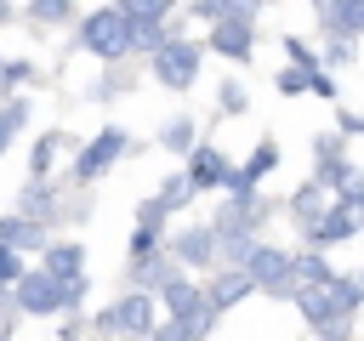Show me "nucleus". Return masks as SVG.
I'll return each mask as SVG.
<instances>
[{"mask_svg":"<svg viewBox=\"0 0 364 341\" xmlns=\"http://www.w3.org/2000/svg\"><path fill=\"white\" fill-rule=\"evenodd\" d=\"M23 114H28V108H23V102H11V108H6V114H0V153H6V148H11V125H23Z\"/></svg>","mask_w":364,"mask_h":341,"instance_id":"nucleus-24","label":"nucleus"},{"mask_svg":"<svg viewBox=\"0 0 364 341\" xmlns=\"http://www.w3.org/2000/svg\"><path fill=\"white\" fill-rule=\"evenodd\" d=\"M28 11H34L40 23H63V17H68V0H34Z\"/></svg>","mask_w":364,"mask_h":341,"instance_id":"nucleus-23","label":"nucleus"},{"mask_svg":"<svg viewBox=\"0 0 364 341\" xmlns=\"http://www.w3.org/2000/svg\"><path fill=\"white\" fill-rule=\"evenodd\" d=\"M193 193V182H165V193H159V205H176V199H188Z\"/></svg>","mask_w":364,"mask_h":341,"instance_id":"nucleus-26","label":"nucleus"},{"mask_svg":"<svg viewBox=\"0 0 364 341\" xmlns=\"http://www.w3.org/2000/svg\"><path fill=\"white\" fill-rule=\"evenodd\" d=\"M165 6H171V0H119V11H125V17H148V23H159V17H165Z\"/></svg>","mask_w":364,"mask_h":341,"instance_id":"nucleus-19","label":"nucleus"},{"mask_svg":"<svg viewBox=\"0 0 364 341\" xmlns=\"http://www.w3.org/2000/svg\"><path fill=\"white\" fill-rule=\"evenodd\" d=\"M245 273H250V284H256V290H296V284H290V256H284V250L250 244V256H245Z\"/></svg>","mask_w":364,"mask_h":341,"instance_id":"nucleus-6","label":"nucleus"},{"mask_svg":"<svg viewBox=\"0 0 364 341\" xmlns=\"http://www.w3.org/2000/svg\"><path fill=\"white\" fill-rule=\"evenodd\" d=\"M313 74H318V68H307V63H301V68H284V74H279V91H284V97L313 91Z\"/></svg>","mask_w":364,"mask_h":341,"instance_id":"nucleus-17","label":"nucleus"},{"mask_svg":"<svg viewBox=\"0 0 364 341\" xmlns=\"http://www.w3.org/2000/svg\"><path fill=\"white\" fill-rule=\"evenodd\" d=\"M28 210H51V193L46 188H28Z\"/></svg>","mask_w":364,"mask_h":341,"instance_id":"nucleus-28","label":"nucleus"},{"mask_svg":"<svg viewBox=\"0 0 364 341\" xmlns=\"http://www.w3.org/2000/svg\"><path fill=\"white\" fill-rule=\"evenodd\" d=\"M131 45H136V51H154V45H159V28H154L148 17H131Z\"/></svg>","mask_w":364,"mask_h":341,"instance_id":"nucleus-20","label":"nucleus"},{"mask_svg":"<svg viewBox=\"0 0 364 341\" xmlns=\"http://www.w3.org/2000/svg\"><path fill=\"white\" fill-rule=\"evenodd\" d=\"M80 45L97 57H125L131 51V17L125 11H91L80 23Z\"/></svg>","mask_w":364,"mask_h":341,"instance_id":"nucleus-3","label":"nucleus"},{"mask_svg":"<svg viewBox=\"0 0 364 341\" xmlns=\"http://www.w3.org/2000/svg\"><path fill=\"white\" fill-rule=\"evenodd\" d=\"M97 324L114 330V335H148V296H125V301H114Z\"/></svg>","mask_w":364,"mask_h":341,"instance_id":"nucleus-8","label":"nucleus"},{"mask_svg":"<svg viewBox=\"0 0 364 341\" xmlns=\"http://www.w3.org/2000/svg\"><path fill=\"white\" fill-rule=\"evenodd\" d=\"M165 301H171V313H176V324H165L171 341H182V335H205V330H210V301H205L193 284L171 278V284H165Z\"/></svg>","mask_w":364,"mask_h":341,"instance_id":"nucleus-4","label":"nucleus"},{"mask_svg":"<svg viewBox=\"0 0 364 341\" xmlns=\"http://www.w3.org/2000/svg\"><path fill=\"white\" fill-rule=\"evenodd\" d=\"M245 290H256V284H250V273H222V278H216V290H210V307H233Z\"/></svg>","mask_w":364,"mask_h":341,"instance_id":"nucleus-13","label":"nucleus"},{"mask_svg":"<svg viewBox=\"0 0 364 341\" xmlns=\"http://www.w3.org/2000/svg\"><path fill=\"white\" fill-rule=\"evenodd\" d=\"M296 296H301V318L313 324V330H330V335H341V318L358 307V278H336V273H324V278H313V284H296Z\"/></svg>","mask_w":364,"mask_h":341,"instance_id":"nucleus-1","label":"nucleus"},{"mask_svg":"<svg viewBox=\"0 0 364 341\" xmlns=\"http://www.w3.org/2000/svg\"><path fill=\"white\" fill-rule=\"evenodd\" d=\"M119 153H125V131H102V136H97V142H91L85 153H80L74 176H80V182H91V176H102V170H108V165H114Z\"/></svg>","mask_w":364,"mask_h":341,"instance_id":"nucleus-7","label":"nucleus"},{"mask_svg":"<svg viewBox=\"0 0 364 341\" xmlns=\"http://www.w3.org/2000/svg\"><path fill=\"white\" fill-rule=\"evenodd\" d=\"M262 0H199V11L205 17H245L250 23V11H256Z\"/></svg>","mask_w":364,"mask_h":341,"instance_id":"nucleus-15","label":"nucleus"},{"mask_svg":"<svg viewBox=\"0 0 364 341\" xmlns=\"http://www.w3.org/2000/svg\"><path fill=\"white\" fill-rule=\"evenodd\" d=\"M210 45H216L222 57H250V23H245V17H216Z\"/></svg>","mask_w":364,"mask_h":341,"instance_id":"nucleus-9","label":"nucleus"},{"mask_svg":"<svg viewBox=\"0 0 364 341\" xmlns=\"http://www.w3.org/2000/svg\"><path fill=\"white\" fill-rule=\"evenodd\" d=\"M210 250H216V239H210L205 227H193V233H182V256H188V261H210Z\"/></svg>","mask_w":364,"mask_h":341,"instance_id":"nucleus-16","label":"nucleus"},{"mask_svg":"<svg viewBox=\"0 0 364 341\" xmlns=\"http://www.w3.org/2000/svg\"><path fill=\"white\" fill-rule=\"evenodd\" d=\"M46 233L34 227V222H23V216H6L0 222V244H11V250H23V244H40Z\"/></svg>","mask_w":364,"mask_h":341,"instance_id":"nucleus-14","label":"nucleus"},{"mask_svg":"<svg viewBox=\"0 0 364 341\" xmlns=\"http://www.w3.org/2000/svg\"><path fill=\"white\" fill-rule=\"evenodd\" d=\"M80 244H57V250H46V267L57 273V278H68V284H80Z\"/></svg>","mask_w":364,"mask_h":341,"instance_id":"nucleus-12","label":"nucleus"},{"mask_svg":"<svg viewBox=\"0 0 364 341\" xmlns=\"http://www.w3.org/2000/svg\"><path fill=\"white\" fill-rule=\"evenodd\" d=\"M17 273H23V261H17V250H11V244H0V284H11Z\"/></svg>","mask_w":364,"mask_h":341,"instance_id":"nucleus-25","label":"nucleus"},{"mask_svg":"<svg viewBox=\"0 0 364 341\" xmlns=\"http://www.w3.org/2000/svg\"><path fill=\"white\" fill-rule=\"evenodd\" d=\"M336 23L341 28H364V0H336Z\"/></svg>","mask_w":364,"mask_h":341,"instance_id":"nucleus-22","label":"nucleus"},{"mask_svg":"<svg viewBox=\"0 0 364 341\" xmlns=\"http://www.w3.org/2000/svg\"><path fill=\"white\" fill-rule=\"evenodd\" d=\"M307 227H313V244H330V239H353V233H358L353 210H330L324 222H307Z\"/></svg>","mask_w":364,"mask_h":341,"instance_id":"nucleus-10","label":"nucleus"},{"mask_svg":"<svg viewBox=\"0 0 364 341\" xmlns=\"http://www.w3.org/2000/svg\"><path fill=\"white\" fill-rule=\"evenodd\" d=\"M330 267L318 261V256H301V261H290V284H313V278H324Z\"/></svg>","mask_w":364,"mask_h":341,"instance_id":"nucleus-18","label":"nucleus"},{"mask_svg":"<svg viewBox=\"0 0 364 341\" xmlns=\"http://www.w3.org/2000/svg\"><path fill=\"white\" fill-rule=\"evenodd\" d=\"M159 142H165V148H193V119H171Z\"/></svg>","mask_w":364,"mask_h":341,"instance_id":"nucleus-21","label":"nucleus"},{"mask_svg":"<svg viewBox=\"0 0 364 341\" xmlns=\"http://www.w3.org/2000/svg\"><path fill=\"white\" fill-rule=\"evenodd\" d=\"M0 17H6V0H0Z\"/></svg>","mask_w":364,"mask_h":341,"instance_id":"nucleus-29","label":"nucleus"},{"mask_svg":"<svg viewBox=\"0 0 364 341\" xmlns=\"http://www.w3.org/2000/svg\"><path fill=\"white\" fill-rule=\"evenodd\" d=\"M51 148H57V142H51V136H46V142H40V148H34V170H46V165H51Z\"/></svg>","mask_w":364,"mask_h":341,"instance_id":"nucleus-27","label":"nucleus"},{"mask_svg":"<svg viewBox=\"0 0 364 341\" xmlns=\"http://www.w3.org/2000/svg\"><path fill=\"white\" fill-rule=\"evenodd\" d=\"M154 74H159V85H193V74H199V45H188V40H159L154 45Z\"/></svg>","mask_w":364,"mask_h":341,"instance_id":"nucleus-5","label":"nucleus"},{"mask_svg":"<svg viewBox=\"0 0 364 341\" xmlns=\"http://www.w3.org/2000/svg\"><path fill=\"white\" fill-rule=\"evenodd\" d=\"M11 284H17V307H23V313H57V307L80 301V284L57 278L51 267H40V273H17Z\"/></svg>","mask_w":364,"mask_h":341,"instance_id":"nucleus-2","label":"nucleus"},{"mask_svg":"<svg viewBox=\"0 0 364 341\" xmlns=\"http://www.w3.org/2000/svg\"><path fill=\"white\" fill-rule=\"evenodd\" d=\"M216 182H228V165L216 148H199L193 153V188H216Z\"/></svg>","mask_w":364,"mask_h":341,"instance_id":"nucleus-11","label":"nucleus"}]
</instances>
